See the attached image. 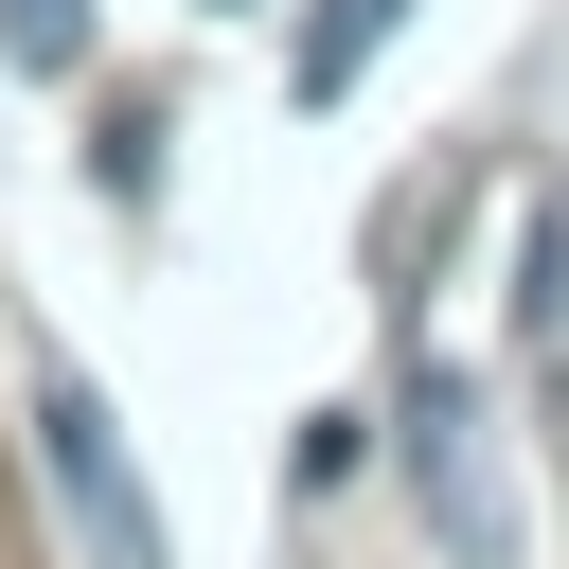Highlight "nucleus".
I'll use <instances>...</instances> for the list:
<instances>
[{
    "mask_svg": "<svg viewBox=\"0 0 569 569\" xmlns=\"http://www.w3.org/2000/svg\"><path fill=\"white\" fill-rule=\"evenodd\" d=\"M0 53H18V71H71V53H89V0H0Z\"/></svg>",
    "mask_w": 569,
    "mask_h": 569,
    "instance_id": "20e7f679",
    "label": "nucleus"
},
{
    "mask_svg": "<svg viewBox=\"0 0 569 569\" xmlns=\"http://www.w3.org/2000/svg\"><path fill=\"white\" fill-rule=\"evenodd\" d=\"M409 480H427V516H445L462 569L516 551V533H498V480H480V409H462V373H409Z\"/></svg>",
    "mask_w": 569,
    "mask_h": 569,
    "instance_id": "f03ea898",
    "label": "nucleus"
},
{
    "mask_svg": "<svg viewBox=\"0 0 569 569\" xmlns=\"http://www.w3.org/2000/svg\"><path fill=\"white\" fill-rule=\"evenodd\" d=\"M36 462H53L71 533H89V569H178L160 551V498H142V462H124V427H107L89 373H36Z\"/></svg>",
    "mask_w": 569,
    "mask_h": 569,
    "instance_id": "f257e3e1",
    "label": "nucleus"
},
{
    "mask_svg": "<svg viewBox=\"0 0 569 569\" xmlns=\"http://www.w3.org/2000/svg\"><path fill=\"white\" fill-rule=\"evenodd\" d=\"M391 18H409V0H320V18H302V89L338 107V89L373 71V36H391Z\"/></svg>",
    "mask_w": 569,
    "mask_h": 569,
    "instance_id": "7ed1b4c3",
    "label": "nucleus"
}]
</instances>
